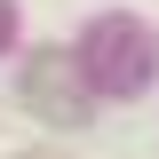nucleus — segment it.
Segmentation results:
<instances>
[{
    "mask_svg": "<svg viewBox=\"0 0 159 159\" xmlns=\"http://www.w3.org/2000/svg\"><path fill=\"white\" fill-rule=\"evenodd\" d=\"M24 103H32L40 119H56V127H80V119H88V88L72 80V56H64V48H40V56L24 64Z\"/></svg>",
    "mask_w": 159,
    "mask_h": 159,
    "instance_id": "1",
    "label": "nucleus"
},
{
    "mask_svg": "<svg viewBox=\"0 0 159 159\" xmlns=\"http://www.w3.org/2000/svg\"><path fill=\"white\" fill-rule=\"evenodd\" d=\"M32 159H56V151H32Z\"/></svg>",
    "mask_w": 159,
    "mask_h": 159,
    "instance_id": "2",
    "label": "nucleus"
},
{
    "mask_svg": "<svg viewBox=\"0 0 159 159\" xmlns=\"http://www.w3.org/2000/svg\"><path fill=\"white\" fill-rule=\"evenodd\" d=\"M0 16H8V8H0Z\"/></svg>",
    "mask_w": 159,
    "mask_h": 159,
    "instance_id": "3",
    "label": "nucleus"
}]
</instances>
